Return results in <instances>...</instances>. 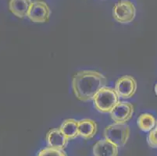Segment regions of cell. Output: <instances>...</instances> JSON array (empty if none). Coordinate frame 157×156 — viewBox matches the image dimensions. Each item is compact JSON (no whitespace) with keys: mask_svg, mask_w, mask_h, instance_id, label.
Here are the masks:
<instances>
[{"mask_svg":"<svg viewBox=\"0 0 157 156\" xmlns=\"http://www.w3.org/2000/svg\"><path fill=\"white\" fill-rule=\"evenodd\" d=\"M107 84V78L101 73L91 70H85L77 73L73 77L72 89L78 100L88 101L101 88Z\"/></svg>","mask_w":157,"mask_h":156,"instance_id":"cell-1","label":"cell"},{"mask_svg":"<svg viewBox=\"0 0 157 156\" xmlns=\"http://www.w3.org/2000/svg\"><path fill=\"white\" fill-rule=\"evenodd\" d=\"M118 95L115 89L109 87L101 88L94 96L93 104L95 109L102 113H110L118 101Z\"/></svg>","mask_w":157,"mask_h":156,"instance_id":"cell-2","label":"cell"},{"mask_svg":"<svg viewBox=\"0 0 157 156\" xmlns=\"http://www.w3.org/2000/svg\"><path fill=\"white\" fill-rule=\"evenodd\" d=\"M104 137L118 148L126 144L130 137V128L126 124H114L107 126L104 130Z\"/></svg>","mask_w":157,"mask_h":156,"instance_id":"cell-3","label":"cell"},{"mask_svg":"<svg viewBox=\"0 0 157 156\" xmlns=\"http://www.w3.org/2000/svg\"><path fill=\"white\" fill-rule=\"evenodd\" d=\"M113 16L121 24H129L134 21L136 16L135 6L129 0H121L114 6Z\"/></svg>","mask_w":157,"mask_h":156,"instance_id":"cell-4","label":"cell"},{"mask_svg":"<svg viewBox=\"0 0 157 156\" xmlns=\"http://www.w3.org/2000/svg\"><path fill=\"white\" fill-rule=\"evenodd\" d=\"M51 10L46 2L42 0L31 1L27 17L30 21L37 24L46 23L49 20Z\"/></svg>","mask_w":157,"mask_h":156,"instance_id":"cell-5","label":"cell"},{"mask_svg":"<svg viewBox=\"0 0 157 156\" xmlns=\"http://www.w3.org/2000/svg\"><path fill=\"white\" fill-rule=\"evenodd\" d=\"M115 91L118 97L128 99L134 96L137 91V82L133 77L125 75L120 77L115 84Z\"/></svg>","mask_w":157,"mask_h":156,"instance_id":"cell-6","label":"cell"},{"mask_svg":"<svg viewBox=\"0 0 157 156\" xmlns=\"http://www.w3.org/2000/svg\"><path fill=\"white\" fill-rule=\"evenodd\" d=\"M134 114V106L130 102L118 101L110 112L111 119L117 124H126Z\"/></svg>","mask_w":157,"mask_h":156,"instance_id":"cell-7","label":"cell"},{"mask_svg":"<svg viewBox=\"0 0 157 156\" xmlns=\"http://www.w3.org/2000/svg\"><path fill=\"white\" fill-rule=\"evenodd\" d=\"M70 140L63 134L59 128L52 129L46 134V141L48 147L63 150Z\"/></svg>","mask_w":157,"mask_h":156,"instance_id":"cell-8","label":"cell"},{"mask_svg":"<svg viewBox=\"0 0 157 156\" xmlns=\"http://www.w3.org/2000/svg\"><path fill=\"white\" fill-rule=\"evenodd\" d=\"M118 147L105 138L98 141L93 147L94 156H117Z\"/></svg>","mask_w":157,"mask_h":156,"instance_id":"cell-9","label":"cell"},{"mask_svg":"<svg viewBox=\"0 0 157 156\" xmlns=\"http://www.w3.org/2000/svg\"><path fill=\"white\" fill-rule=\"evenodd\" d=\"M97 132L96 123L90 119H84L78 121V134L85 139H91Z\"/></svg>","mask_w":157,"mask_h":156,"instance_id":"cell-10","label":"cell"},{"mask_svg":"<svg viewBox=\"0 0 157 156\" xmlns=\"http://www.w3.org/2000/svg\"><path fill=\"white\" fill-rule=\"evenodd\" d=\"M31 0H10L9 2V9L13 15L19 18L27 17Z\"/></svg>","mask_w":157,"mask_h":156,"instance_id":"cell-11","label":"cell"},{"mask_svg":"<svg viewBox=\"0 0 157 156\" xmlns=\"http://www.w3.org/2000/svg\"><path fill=\"white\" fill-rule=\"evenodd\" d=\"M59 129L69 140L74 139L79 136L78 134V121L74 119H67V120H64L61 124Z\"/></svg>","mask_w":157,"mask_h":156,"instance_id":"cell-12","label":"cell"},{"mask_svg":"<svg viewBox=\"0 0 157 156\" xmlns=\"http://www.w3.org/2000/svg\"><path fill=\"white\" fill-rule=\"evenodd\" d=\"M155 117L150 113H142L139 116L137 120L138 127L144 132H149L155 127Z\"/></svg>","mask_w":157,"mask_h":156,"instance_id":"cell-13","label":"cell"},{"mask_svg":"<svg viewBox=\"0 0 157 156\" xmlns=\"http://www.w3.org/2000/svg\"><path fill=\"white\" fill-rule=\"evenodd\" d=\"M37 156H67V154L63 150L48 147L41 150Z\"/></svg>","mask_w":157,"mask_h":156,"instance_id":"cell-14","label":"cell"},{"mask_svg":"<svg viewBox=\"0 0 157 156\" xmlns=\"http://www.w3.org/2000/svg\"><path fill=\"white\" fill-rule=\"evenodd\" d=\"M148 145L152 148H157V130L155 128L152 129V131H149V134L148 135Z\"/></svg>","mask_w":157,"mask_h":156,"instance_id":"cell-15","label":"cell"},{"mask_svg":"<svg viewBox=\"0 0 157 156\" xmlns=\"http://www.w3.org/2000/svg\"><path fill=\"white\" fill-rule=\"evenodd\" d=\"M155 94L157 95V83L155 84Z\"/></svg>","mask_w":157,"mask_h":156,"instance_id":"cell-16","label":"cell"},{"mask_svg":"<svg viewBox=\"0 0 157 156\" xmlns=\"http://www.w3.org/2000/svg\"><path fill=\"white\" fill-rule=\"evenodd\" d=\"M155 128L157 130V121H156V123H155Z\"/></svg>","mask_w":157,"mask_h":156,"instance_id":"cell-17","label":"cell"}]
</instances>
